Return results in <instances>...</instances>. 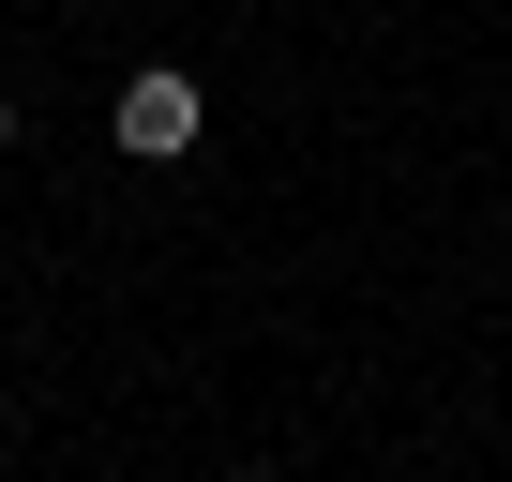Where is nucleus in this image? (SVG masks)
<instances>
[{
	"label": "nucleus",
	"mask_w": 512,
	"mask_h": 482,
	"mask_svg": "<svg viewBox=\"0 0 512 482\" xmlns=\"http://www.w3.org/2000/svg\"><path fill=\"white\" fill-rule=\"evenodd\" d=\"M241 482H272V467H241Z\"/></svg>",
	"instance_id": "3"
},
{
	"label": "nucleus",
	"mask_w": 512,
	"mask_h": 482,
	"mask_svg": "<svg viewBox=\"0 0 512 482\" xmlns=\"http://www.w3.org/2000/svg\"><path fill=\"white\" fill-rule=\"evenodd\" d=\"M0 151H16V91H0Z\"/></svg>",
	"instance_id": "2"
},
{
	"label": "nucleus",
	"mask_w": 512,
	"mask_h": 482,
	"mask_svg": "<svg viewBox=\"0 0 512 482\" xmlns=\"http://www.w3.org/2000/svg\"><path fill=\"white\" fill-rule=\"evenodd\" d=\"M196 121H211V106H196V76H136V91H121V151H136V166H181V151H196Z\"/></svg>",
	"instance_id": "1"
}]
</instances>
